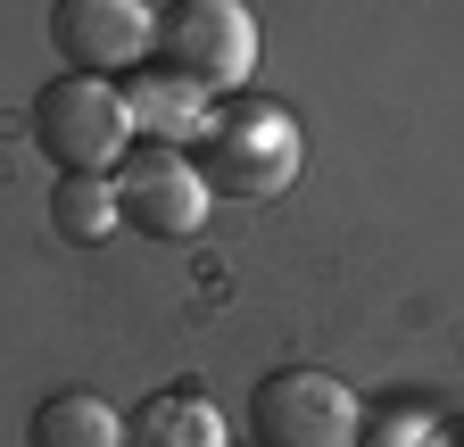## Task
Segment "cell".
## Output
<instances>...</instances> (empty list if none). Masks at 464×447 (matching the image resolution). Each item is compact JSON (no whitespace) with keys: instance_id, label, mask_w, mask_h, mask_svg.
<instances>
[{"instance_id":"obj_3","label":"cell","mask_w":464,"mask_h":447,"mask_svg":"<svg viewBox=\"0 0 464 447\" xmlns=\"http://www.w3.org/2000/svg\"><path fill=\"white\" fill-rule=\"evenodd\" d=\"M158 67L208 100H232L257 67V25L241 0H174L158 17Z\"/></svg>"},{"instance_id":"obj_11","label":"cell","mask_w":464,"mask_h":447,"mask_svg":"<svg viewBox=\"0 0 464 447\" xmlns=\"http://www.w3.org/2000/svg\"><path fill=\"white\" fill-rule=\"evenodd\" d=\"M431 447H464V431H448V439H431Z\"/></svg>"},{"instance_id":"obj_6","label":"cell","mask_w":464,"mask_h":447,"mask_svg":"<svg viewBox=\"0 0 464 447\" xmlns=\"http://www.w3.org/2000/svg\"><path fill=\"white\" fill-rule=\"evenodd\" d=\"M50 50L67 59V75H141L158 59V17L141 0H58Z\"/></svg>"},{"instance_id":"obj_10","label":"cell","mask_w":464,"mask_h":447,"mask_svg":"<svg viewBox=\"0 0 464 447\" xmlns=\"http://www.w3.org/2000/svg\"><path fill=\"white\" fill-rule=\"evenodd\" d=\"M50 224H58V241H75V249H92V241H108L116 224V183L108 175H58L50 183Z\"/></svg>"},{"instance_id":"obj_1","label":"cell","mask_w":464,"mask_h":447,"mask_svg":"<svg viewBox=\"0 0 464 447\" xmlns=\"http://www.w3.org/2000/svg\"><path fill=\"white\" fill-rule=\"evenodd\" d=\"M199 175L216 199H282L299 183V125H290V108L257 100V91L216 100L199 125Z\"/></svg>"},{"instance_id":"obj_2","label":"cell","mask_w":464,"mask_h":447,"mask_svg":"<svg viewBox=\"0 0 464 447\" xmlns=\"http://www.w3.org/2000/svg\"><path fill=\"white\" fill-rule=\"evenodd\" d=\"M34 141L58 175H116L133 149V100L108 75H50L34 91Z\"/></svg>"},{"instance_id":"obj_12","label":"cell","mask_w":464,"mask_h":447,"mask_svg":"<svg viewBox=\"0 0 464 447\" xmlns=\"http://www.w3.org/2000/svg\"><path fill=\"white\" fill-rule=\"evenodd\" d=\"M249 447H257V439H249Z\"/></svg>"},{"instance_id":"obj_9","label":"cell","mask_w":464,"mask_h":447,"mask_svg":"<svg viewBox=\"0 0 464 447\" xmlns=\"http://www.w3.org/2000/svg\"><path fill=\"white\" fill-rule=\"evenodd\" d=\"M125 100H133V125H141L150 141H174V149H183V141H199V125H208V108H216L208 91H191L183 75H166V67H158V75L141 67V83H133Z\"/></svg>"},{"instance_id":"obj_8","label":"cell","mask_w":464,"mask_h":447,"mask_svg":"<svg viewBox=\"0 0 464 447\" xmlns=\"http://www.w3.org/2000/svg\"><path fill=\"white\" fill-rule=\"evenodd\" d=\"M25 447H125V423H116V406L92 398V389H58V398L34 406Z\"/></svg>"},{"instance_id":"obj_4","label":"cell","mask_w":464,"mask_h":447,"mask_svg":"<svg viewBox=\"0 0 464 447\" xmlns=\"http://www.w3.org/2000/svg\"><path fill=\"white\" fill-rule=\"evenodd\" d=\"M249 439L257 447H357V389L315 365H274L249 389Z\"/></svg>"},{"instance_id":"obj_5","label":"cell","mask_w":464,"mask_h":447,"mask_svg":"<svg viewBox=\"0 0 464 447\" xmlns=\"http://www.w3.org/2000/svg\"><path fill=\"white\" fill-rule=\"evenodd\" d=\"M116 215H125V233L141 241H191L199 233V215H208V175H199V157H183L174 141H141L116 157Z\"/></svg>"},{"instance_id":"obj_7","label":"cell","mask_w":464,"mask_h":447,"mask_svg":"<svg viewBox=\"0 0 464 447\" xmlns=\"http://www.w3.org/2000/svg\"><path fill=\"white\" fill-rule=\"evenodd\" d=\"M125 447H232V439H224V414H216L208 389L174 381V389H158V398H141V406H133Z\"/></svg>"}]
</instances>
